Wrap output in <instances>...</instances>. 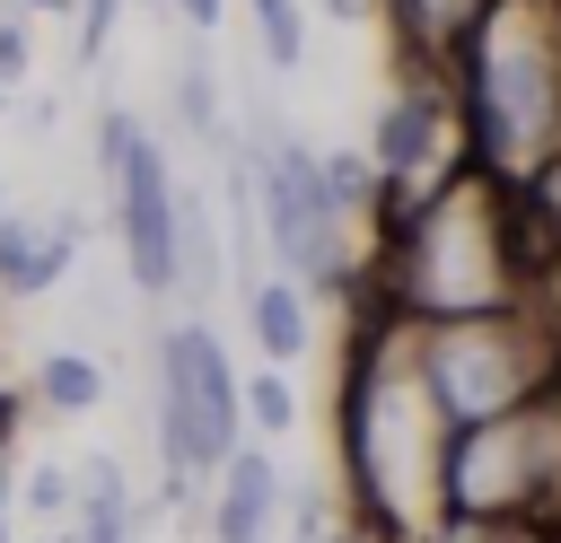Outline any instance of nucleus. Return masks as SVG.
<instances>
[{
    "instance_id": "nucleus-1",
    "label": "nucleus",
    "mask_w": 561,
    "mask_h": 543,
    "mask_svg": "<svg viewBox=\"0 0 561 543\" xmlns=\"http://www.w3.org/2000/svg\"><path fill=\"white\" fill-rule=\"evenodd\" d=\"M438 464H447V420L412 368V324L377 315L359 333V359L342 368V482L359 525L386 543H430Z\"/></svg>"
},
{
    "instance_id": "nucleus-27",
    "label": "nucleus",
    "mask_w": 561,
    "mask_h": 543,
    "mask_svg": "<svg viewBox=\"0 0 561 543\" xmlns=\"http://www.w3.org/2000/svg\"><path fill=\"white\" fill-rule=\"evenodd\" d=\"M0 210H9V201H0Z\"/></svg>"
},
{
    "instance_id": "nucleus-20",
    "label": "nucleus",
    "mask_w": 561,
    "mask_h": 543,
    "mask_svg": "<svg viewBox=\"0 0 561 543\" xmlns=\"http://www.w3.org/2000/svg\"><path fill=\"white\" fill-rule=\"evenodd\" d=\"M131 0H79V61H105V35L123 26Z\"/></svg>"
},
{
    "instance_id": "nucleus-24",
    "label": "nucleus",
    "mask_w": 561,
    "mask_h": 543,
    "mask_svg": "<svg viewBox=\"0 0 561 543\" xmlns=\"http://www.w3.org/2000/svg\"><path fill=\"white\" fill-rule=\"evenodd\" d=\"M9 525H18V464H0V543H9Z\"/></svg>"
},
{
    "instance_id": "nucleus-19",
    "label": "nucleus",
    "mask_w": 561,
    "mask_h": 543,
    "mask_svg": "<svg viewBox=\"0 0 561 543\" xmlns=\"http://www.w3.org/2000/svg\"><path fill=\"white\" fill-rule=\"evenodd\" d=\"M35 79V26H18V18H0V88L18 96Z\"/></svg>"
},
{
    "instance_id": "nucleus-4",
    "label": "nucleus",
    "mask_w": 561,
    "mask_h": 543,
    "mask_svg": "<svg viewBox=\"0 0 561 543\" xmlns=\"http://www.w3.org/2000/svg\"><path fill=\"white\" fill-rule=\"evenodd\" d=\"M412 368L447 429H482L561 385V342L508 307V315H465V324H412Z\"/></svg>"
},
{
    "instance_id": "nucleus-11",
    "label": "nucleus",
    "mask_w": 561,
    "mask_h": 543,
    "mask_svg": "<svg viewBox=\"0 0 561 543\" xmlns=\"http://www.w3.org/2000/svg\"><path fill=\"white\" fill-rule=\"evenodd\" d=\"M245 333H254L263 368L289 377V368L316 350V298H307L298 280H280V272H263V280H245Z\"/></svg>"
},
{
    "instance_id": "nucleus-25",
    "label": "nucleus",
    "mask_w": 561,
    "mask_h": 543,
    "mask_svg": "<svg viewBox=\"0 0 561 543\" xmlns=\"http://www.w3.org/2000/svg\"><path fill=\"white\" fill-rule=\"evenodd\" d=\"M26 543H70V534H26Z\"/></svg>"
},
{
    "instance_id": "nucleus-21",
    "label": "nucleus",
    "mask_w": 561,
    "mask_h": 543,
    "mask_svg": "<svg viewBox=\"0 0 561 543\" xmlns=\"http://www.w3.org/2000/svg\"><path fill=\"white\" fill-rule=\"evenodd\" d=\"M18 420H26V394L0 385V464H18Z\"/></svg>"
},
{
    "instance_id": "nucleus-16",
    "label": "nucleus",
    "mask_w": 561,
    "mask_h": 543,
    "mask_svg": "<svg viewBox=\"0 0 561 543\" xmlns=\"http://www.w3.org/2000/svg\"><path fill=\"white\" fill-rule=\"evenodd\" d=\"M237 412H245V429L289 438V429H298V385H289L280 368H254V377H237Z\"/></svg>"
},
{
    "instance_id": "nucleus-15",
    "label": "nucleus",
    "mask_w": 561,
    "mask_h": 543,
    "mask_svg": "<svg viewBox=\"0 0 561 543\" xmlns=\"http://www.w3.org/2000/svg\"><path fill=\"white\" fill-rule=\"evenodd\" d=\"M70 490H79L70 464H53V455L18 464V517H35V534H70Z\"/></svg>"
},
{
    "instance_id": "nucleus-18",
    "label": "nucleus",
    "mask_w": 561,
    "mask_h": 543,
    "mask_svg": "<svg viewBox=\"0 0 561 543\" xmlns=\"http://www.w3.org/2000/svg\"><path fill=\"white\" fill-rule=\"evenodd\" d=\"M175 114H184L202 140L219 131V88H210V70H202V61H184V70H175Z\"/></svg>"
},
{
    "instance_id": "nucleus-3",
    "label": "nucleus",
    "mask_w": 561,
    "mask_h": 543,
    "mask_svg": "<svg viewBox=\"0 0 561 543\" xmlns=\"http://www.w3.org/2000/svg\"><path fill=\"white\" fill-rule=\"evenodd\" d=\"M465 61V114L491 184H535L561 158V0H491Z\"/></svg>"
},
{
    "instance_id": "nucleus-6",
    "label": "nucleus",
    "mask_w": 561,
    "mask_h": 543,
    "mask_svg": "<svg viewBox=\"0 0 561 543\" xmlns=\"http://www.w3.org/2000/svg\"><path fill=\"white\" fill-rule=\"evenodd\" d=\"M254 228L280 263V280H298L307 298H351L359 289V245H351V219L333 210L324 193V166L307 140H272L263 166H254Z\"/></svg>"
},
{
    "instance_id": "nucleus-12",
    "label": "nucleus",
    "mask_w": 561,
    "mask_h": 543,
    "mask_svg": "<svg viewBox=\"0 0 561 543\" xmlns=\"http://www.w3.org/2000/svg\"><path fill=\"white\" fill-rule=\"evenodd\" d=\"M70 473H79V490H70V543H131V517H140L131 473L114 455H88Z\"/></svg>"
},
{
    "instance_id": "nucleus-23",
    "label": "nucleus",
    "mask_w": 561,
    "mask_h": 543,
    "mask_svg": "<svg viewBox=\"0 0 561 543\" xmlns=\"http://www.w3.org/2000/svg\"><path fill=\"white\" fill-rule=\"evenodd\" d=\"M70 0H0V18H18V26H35V18H61Z\"/></svg>"
},
{
    "instance_id": "nucleus-10",
    "label": "nucleus",
    "mask_w": 561,
    "mask_h": 543,
    "mask_svg": "<svg viewBox=\"0 0 561 543\" xmlns=\"http://www.w3.org/2000/svg\"><path fill=\"white\" fill-rule=\"evenodd\" d=\"M70 254H79V219H26V210H0V298H44L70 280Z\"/></svg>"
},
{
    "instance_id": "nucleus-26",
    "label": "nucleus",
    "mask_w": 561,
    "mask_h": 543,
    "mask_svg": "<svg viewBox=\"0 0 561 543\" xmlns=\"http://www.w3.org/2000/svg\"><path fill=\"white\" fill-rule=\"evenodd\" d=\"M0 114H9V88H0Z\"/></svg>"
},
{
    "instance_id": "nucleus-14",
    "label": "nucleus",
    "mask_w": 561,
    "mask_h": 543,
    "mask_svg": "<svg viewBox=\"0 0 561 543\" xmlns=\"http://www.w3.org/2000/svg\"><path fill=\"white\" fill-rule=\"evenodd\" d=\"M26 394H35L53 420H88V412L105 403V368H96L88 350H70V342H61V350H44V359H35Z\"/></svg>"
},
{
    "instance_id": "nucleus-13",
    "label": "nucleus",
    "mask_w": 561,
    "mask_h": 543,
    "mask_svg": "<svg viewBox=\"0 0 561 543\" xmlns=\"http://www.w3.org/2000/svg\"><path fill=\"white\" fill-rule=\"evenodd\" d=\"M386 9H394V35L412 61H456V44L473 35V18L491 0H386Z\"/></svg>"
},
{
    "instance_id": "nucleus-7",
    "label": "nucleus",
    "mask_w": 561,
    "mask_h": 543,
    "mask_svg": "<svg viewBox=\"0 0 561 543\" xmlns=\"http://www.w3.org/2000/svg\"><path fill=\"white\" fill-rule=\"evenodd\" d=\"M447 149H456V105H447V88L438 79H403L394 96H386V114H377V131H368V166H377V184H386V219L403 210V201H421L430 184H447L456 166H447ZM386 236V228H377Z\"/></svg>"
},
{
    "instance_id": "nucleus-2",
    "label": "nucleus",
    "mask_w": 561,
    "mask_h": 543,
    "mask_svg": "<svg viewBox=\"0 0 561 543\" xmlns=\"http://www.w3.org/2000/svg\"><path fill=\"white\" fill-rule=\"evenodd\" d=\"M517 307V219L482 166H456L421 201L386 219V315L394 324H465Z\"/></svg>"
},
{
    "instance_id": "nucleus-5",
    "label": "nucleus",
    "mask_w": 561,
    "mask_h": 543,
    "mask_svg": "<svg viewBox=\"0 0 561 543\" xmlns=\"http://www.w3.org/2000/svg\"><path fill=\"white\" fill-rule=\"evenodd\" d=\"M245 447V412H237V359L228 342L184 315L158 333V464H167V508H193L202 482Z\"/></svg>"
},
{
    "instance_id": "nucleus-17",
    "label": "nucleus",
    "mask_w": 561,
    "mask_h": 543,
    "mask_svg": "<svg viewBox=\"0 0 561 543\" xmlns=\"http://www.w3.org/2000/svg\"><path fill=\"white\" fill-rule=\"evenodd\" d=\"M254 9V44L272 70H298L307 61V0H245Z\"/></svg>"
},
{
    "instance_id": "nucleus-9",
    "label": "nucleus",
    "mask_w": 561,
    "mask_h": 543,
    "mask_svg": "<svg viewBox=\"0 0 561 543\" xmlns=\"http://www.w3.org/2000/svg\"><path fill=\"white\" fill-rule=\"evenodd\" d=\"M280 517V464L263 447H237L210 473V543H272Z\"/></svg>"
},
{
    "instance_id": "nucleus-8",
    "label": "nucleus",
    "mask_w": 561,
    "mask_h": 543,
    "mask_svg": "<svg viewBox=\"0 0 561 543\" xmlns=\"http://www.w3.org/2000/svg\"><path fill=\"white\" fill-rule=\"evenodd\" d=\"M114 236H123V263H131V289L140 298H167L175 289V166L167 149L140 131L114 166Z\"/></svg>"
},
{
    "instance_id": "nucleus-22",
    "label": "nucleus",
    "mask_w": 561,
    "mask_h": 543,
    "mask_svg": "<svg viewBox=\"0 0 561 543\" xmlns=\"http://www.w3.org/2000/svg\"><path fill=\"white\" fill-rule=\"evenodd\" d=\"M167 9H175V18H184V26H193V35H210V26H219V18H228V0H167Z\"/></svg>"
}]
</instances>
